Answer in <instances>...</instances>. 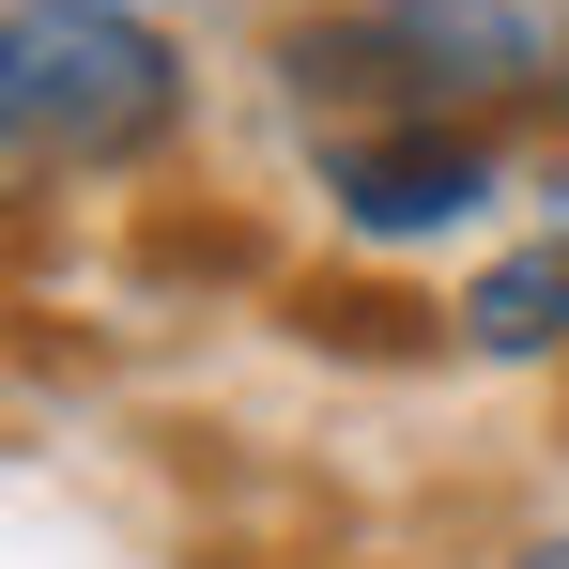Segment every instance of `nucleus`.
<instances>
[{
    "mask_svg": "<svg viewBox=\"0 0 569 569\" xmlns=\"http://www.w3.org/2000/svg\"><path fill=\"white\" fill-rule=\"evenodd\" d=\"M508 569H569V539H523V555H508Z\"/></svg>",
    "mask_w": 569,
    "mask_h": 569,
    "instance_id": "39448f33",
    "label": "nucleus"
},
{
    "mask_svg": "<svg viewBox=\"0 0 569 569\" xmlns=\"http://www.w3.org/2000/svg\"><path fill=\"white\" fill-rule=\"evenodd\" d=\"M186 123V47L139 0H0V139L16 170H139Z\"/></svg>",
    "mask_w": 569,
    "mask_h": 569,
    "instance_id": "f03ea898",
    "label": "nucleus"
},
{
    "mask_svg": "<svg viewBox=\"0 0 569 569\" xmlns=\"http://www.w3.org/2000/svg\"><path fill=\"white\" fill-rule=\"evenodd\" d=\"M555 247H569V170H555Z\"/></svg>",
    "mask_w": 569,
    "mask_h": 569,
    "instance_id": "423d86ee",
    "label": "nucleus"
},
{
    "mask_svg": "<svg viewBox=\"0 0 569 569\" xmlns=\"http://www.w3.org/2000/svg\"><path fill=\"white\" fill-rule=\"evenodd\" d=\"M447 339H462V355H492V370H539V355H569V247L539 231V247L477 262L462 308H447Z\"/></svg>",
    "mask_w": 569,
    "mask_h": 569,
    "instance_id": "20e7f679",
    "label": "nucleus"
},
{
    "mask_svg": "<svg viewBox=\"0 0 569 569\" xmlns=\"http://www.w3.org/2000/svg\"><path fill=\"white\" fill-rule=\"evenodd\" d=\"M308 170H323L339 231L431 247V231H462V216L508 200V139H462V123H339V139H308Z\"/></svg>",
    "mask_w": 569,
    "mask_h": 569,
    "instance_id": "7ed1b4c3",
    "label": "nucleus"
},
{
    "mask_svg": "<svg viewBox=\"0 0 569 569\" xmlns=\"http://www.w3.org/2000/svg\"><path fill=\"white\" fill-rule=\"evenodd\" d=\"M308 139L339 123H569V0H339L278 47Z\"/></svg>",
    "mask_w": 569,
    "mask_h": 569,
    "instance_id": "f257e3e1",
    "label": "nucleus"
}]
</instances>
